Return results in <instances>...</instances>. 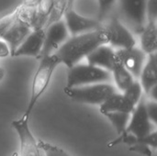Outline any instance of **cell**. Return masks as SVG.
Wrapping results in <instances>:
<instances>
[{
	"mask_svg": "<svg viewBox=\"0 0 157 156\" xmlns=\"http://www.w3.org/2000/svg\"><path fill=\"white\" fill-rule=\"evenodd\" d=\"M29 118L21 117L11 122L12 127L17 133L20 142L19 156H45L38 144V141L31 133L29 126Z\"/></svg>",
	"mask_w": 157,
	"mask_h": 156,
	"instance_id": "7",
	"label": "cell"
},
{
	"mask_svg": "<svg viewBox=\"0 0 157 156\" xmlns=\"http://www.w3.org/2000/svg\"><path fill=\"white\" fill-rule=\"evenodd\" d=\"M87 64L105 69L112 72L115 65L119 62L116 51L109 44H104L95 49L86 57Z\"/></svg>",
	"mask_w": 157,
	"mask_h": 156,
	"instance_id": "13",
	"label": "cell"
},
{
	"mask_svg": "<svg viewBox=\"0 0 157 156\" xmlns=\"http://www.w3.org/2000/svg\"><path fill=\"white\" fill-rule=\"evenodd\" d=\"M38 144L40 148L42 150L45 156H70L65 151H63L62 148L51 144L49 143L43 142L41 140L38 141Z\"/></svg>",
	"mask_w": 157,
	"mask_h": 156,
	"instance_id": "23",
	"label": "cell"
},
{
	"mask_svg": "<svg viewBox=\"0 0 157 156\" xmlns=\"http://www.w3.org/2000/svg\"><path fill=\"white\" fill-rule=\"evenodd\" d=\"M146 21H157V0L147 1Z\"/></svg>",
	"mask_w": 157,
	"mask_h": 156,
	"instance_id": "26",
	"label": "cell"
},
{
	"mask_svg": "<svg viewBox=\"0 0 157 156\" xmlns=\"http://www.w3.org/2000/svg\"><path fill=\"white\" fill-rule=\"evenodd\" d=\"M4 76H5V70L2 67H0V82L4 78Z\"/></svg>",
	"mask_w": 157,
	"mask_h": 156,
	"instance_id": "30",
	"label": "cell"
},
{
	"mask_svg": "<svg viewBox=\"0 0 157 156\" xmlns=\"http://www.w3.org/2000/svg\"><path fill=\"white\" fill-rule=\"evenodd\" d=\"M98 17L97 19L103 23L112 15V10L117 5V0H97Z\"/></svg>",
	"mask_w": 157,
	"mask_h": 156,
	"instance_id": "22",
	"label": "cell"
},
{
	"mask_svg": "<svg viewBox=\"0 0 157 156\" xmlns=\"http://www.w3.org/2000/svg\"><path fill=\"white\" fill-rule=\"evenodd\" d=\"M109 44V38L103 26L101 29L83 34L70 36L54 52L61 63L69 68L79 63L98 47Z\"/></svg>",
	"mask_w": 157,
	"mask_h": 156,
	"instance_id": "1",
	"label": "cell"
},
{
	"mask_svg": "<svg viewBox=\"0 0 157 156\" xmlns=\"http://www.w3.org/2000/svg\"><path fill=\"white\" fill-rule=\"evenodd\" d=\"M148 0H117L120 19H124L133 31L140 34L146 24V4Z\"/></svg>",
	"mask_w": 157,
	"mask_h": 156,
	"instance_id": "6",
	"label": "cell"
},
{
	"mask_svg": "<svg viewBox=\"0 0 157 156\" xmlns=\"http://www.w3.org/2000/svg\"><path fill=\"white\" fill-rule=\"evenodd\" d=\"M129 151L131 152H135L145 156H153V151L152 148L147 146L146 144L141 143H136L135 144L129 146Z\"/></svg>",
	"mask_w": 157,
	"mask_h": 156,
	"instance_id": "27",
	"label": "cell"
},
{
	"mask_svg": "<svg viewBox=\"0 0 157 156\" xmlns=\"http://www.w3.org/2000/svg\"><path fill=\"white\" fill-rule=\"evenodd\" d=\"M122 95L125 99L135 108L144 97V90L139 80L135 79L132 84L124 92H122Z\"/></svg>",
	"mask_w": 157,
	"mask_h": 156,
	"instance_id": "20",
	"label": "cell"
},
{
	"mask_svg": "<svg viewBox=\"0 0 157 156\" xmlns=\"http://www.w3.org/2000/svg\"><path fill=\"white\" fill-rule=\"evenodd\" d=\"M137 143H141L144 144H146L150 148L156 149L157 147V131H154L143 138L137 139Z\"/></svg>",
	"mask_w": 157,
	"mask_h": 156,
	"instance_id": "28",
	"label": "cell"
},
{
	"mask_svg": "<svg viewBox=\"0 0 157 156\" xmlns=\"http://www.w3.org/2000/svg\"><path fill=\"white\" fill-rule=\"evenodd\" d=\"M145 97H143L141 101L133 108L131 113V119L127 126L126 131L132 134L137 139L143 138L156 131L155 125L149 119L145 109Z\"/></svg>",
	"mask_w": 157,
	"mask_h": 156,
	"instance_id": "8",
	"label": "cell"
},
{
	"mask_svg": "<svg viewBox=\"0 0 157 156\" xmlns=\"http://www.w3.org/2000/svg\"><path fill=\"white\" fill-rule=\"evenodd\" d=\"M60 61L57 56L53 53L52 55L43 57L40 59L39 67L34 74L32 88H31V97L28 105L26 111L23 114V117L29 118L31 111L34 108V106L38 102L39 98L42 96V94L47 89L52 75L55 70V68L60 64Z\"/></svg>",
	"mask_w": 157,
	"mask_h": 156,
	"instance_id": "2",
	"label": "cell"
},
{
	"mask_svg": "<svg viewBox=\"0 0 157 156\" xmlns=\"http://www.w3.org/2000/svg\"><path fill=\"white\" fill-rule=\"evenodd\" d=\"M63 20L66 26V29L70 36H75L86 32L97 30L102 28L103 24L97 18H91L85 17L75 10V8L66 9Z\"/></svg>",
	"mask_w": 157,
	"mask_h": 156,
	"instance_id": "10",
	"label": "cell"
},
{
	"mask_svg": "<svg viewBox=\"0 0 157 156\" xmlns=\"http://www.w3.org/2000/svg\"><path fill=\"white\" fill-rule=\"evenodd\" d=\"M10 156H19V155H18V153H13V154H12Z\"/></svg>",
	"mask_w": 157,
	"mask_h": 156,
	"instance_id": "31",
	"label": "cell"
},
{
	"mask_svg": "<svg viewBox=\"0 0 157 156\" xmlns=\"http://www.w3.org/2000/svg\"><path fill=\"white\" fill-rule=\"evenodd\" d=\"M44 29L32 30L16 50L12 57L29 56L40 59L44 42Z\"/></svg>",
	"mask_w": 157,
	"mask_h": 156,
	"instance_id": "14",
	"label": "cell"
},
{
	"mask_svg": "<svg viewBox=\"0 0 157 156\" xmlns=\"http://www.w3.org/2000/svg\"><path fill=\"white\" fill-rule=\"evenodd\" d=\"M134 107H132L124 97L122 93L116 92L109 96L99 107L102 114L109 112H127L132 113Z\"/></svg>",
	"mask_w": 157,
	"mask_h": 156,
	"instance_id": "17",
	"label": "cell"
},
{
	"mask_svg": "<svg viewBox=\"0 0 157 156\" xmlns=\"http://www.w3.org/2000/svg\"><path fill=\"white\" fill-rule=\"evenodd\" d=\"M44 42L40 59L53 54L70 37L63 19L55 21L44 29Z\"/></svg>",
	"mask_w": 157,
	"mask_h": 156,
	"instance_id": "9",
	"label": "cell"
},
{
	"mask_svg": "<svg viewBox=\"0 0 157 156\" xmlns=\"http://www.w3.org/2000/svg\"><path fill=\"white\" fill-rule=\"evenodd\" d=\"M109 38V45L114 50L130 49L136 46V39L130 28L118 16L111 15L103 23Z\"/></svg>",
	"mask_w": 157,
	"mask_h": 156,
	"instance_id": "5",
	"label": "cell"
},
{
	"mask_svg": "<svg viewBox=\"0 0 157 156\" xmlns=\"http://www.w3.org/2000/svg\"><path fill=\"white\" fill-rule=\"evenodd\" d=\"M111 81V72L89 65L87 63H77L68 70L66 87H77L100 83H110Z\"/></svg>",
	"mask_w": 157,
	"mask_h": 156,
	"instance_id": "3",
	"label": "cell"
},
{
	"mask_svg": "<svg viewBox=\"0 0 157 156\" xmlns=\"http://www.w3.org/2000/svg\"><path fill=\"white\" fill-rule=\"evenodd\" d=\"M65 95L71 99L91 105H101L109 96L118 92L111 83H100L77 87H64Z\"/></svg>",
	"mask_w": 157,
	"mask_h": 156,
	"instance_id": "4",
	"label": "cell"
},
{
	"mask_svg": "<svg viewBox=\"0 0 157 156\" xmlns=\"http://www.w3.org/2000/svg\"><path fill=\"white\" fill-rule=\"evenodd\" d=\"M140 84L144 93L147 96L150 90L157 86V57L156 53L147 55L145 64L140 74Z\"/></svg>",
	"mask_w": 157,
	"mask_h": 156,
	"instance_id": "15",
	"label": "cell"
},
{
	"mask_svg": "<svg viewBox=\"0 0 157 156\" xmlns=\"http://www.w3.org/2000/svg\"><path fill=\"white\" fill-rule=\"evenodd\" d=\"M10 55V51L7 46V44L0 39V58H5Z\"/></svg>",
	"mask_w": 157,
	"mask_h": 156,
	"instance_id": "29",
	"label": "cell"
},
{
	"mask_svg": "<svg viewBox=\"0 0 157 156\" xmlns=\"http://www.w3.org/2000/svg\"><path fill=\"white\" fill-rule=\"evenodd\" d=\"M111 74L112 80L115 82L116 85L115 87L121 93L124 92L135 80L134 77L131 74V73L127 69H125V67L120 63V61L115 65Z\"/></svg>",
	"mask_w": 157,
	"mask_h": 156,
	"instance_id": "18",
	"label": "cell"
},
{
	"mask_svg": "<svg viewBox=\"0 0 157 156\" xmlns=\"http://www.w3.org/2000/svg\"><path fill=\"white\" fill-rule=\"evenodd\" d=\"M157 21H146L140 33V49L146 54L156 53L157 51Z\"/></svg>",
	"mask_w": 157,
	"mask_h": 156,
	"instance_id": "16",
	"label": "cell"
},
{
	"mask_svg": "<svg viewBox=\"0 0 157 156\" xmlns=\"http://www.w3.org/2000/svg\"><path fill=\"white\" fill-rule=\"evenodd\" d=\"M31 31L32 29L28 23L17 18V17H16L14 22L1 38L7 44L10 51V56H13L16 50L19 47V45L24 41V40Z\"/></svg>",
	"mask_w": 157,
	"mask_h": 156,
	"instance_id": "12",
	"label": "cell"
},
{
	"mask_svg": "<svg viewBox=\"0 0 157 156\" xmlns=\"http://www.w3.org/2000/svg\"><path fill=\"white\" fill-rule=\"evenodd\" d=\"M75 0H55V4L53 6V9L51 13V16L49 17L47 26L50 24L63 19V14L66 9L73 8L75 5Z\"/></svg>",
	"mask_w": 157,
	"mask_h": 156,
	"instance_id": "21",
	"label": "cell"
},
{
	"mask_svg": "<svg viewBox=\"0 0 157 156\" xmlns=\"http://www.w3.org/2000/svg\"><path fill=\"white\" fill-rule=\"evenodd\" d=\"M103 115L107 117L109 120L112 123L119 135L126 131L131 119V113L127 112H109L104 113Z\"/></svg>",
	"mask_w": 157,
	"mask_h": 156,
	"instance_id": "19",
	"label": "cell"
},
{
	"mask_svg": "<svg viewBox=\"0 0 157 156\" xmlns=\"http://www.w3.org/2000/svg\"><path fill=\"white\" fill-rule=\"evenodd\" d=\"M17 13V9L16 7L9 13L6 14L5 16L0 17V39L6 33V31L8 29V28L11 26V24L14 22V20L16 19Z\"/></svg>",
	"mask_w": 157,
	"mask_h": 156,
	"instance_id": "24",
	"label": "cell"
},
{
	"mask_svg": "<svg viewBox=\"0 0 157 156\" xmlns=\"http://www.w3.org/2000/svg\"><path fill=\"white\" fill-rule=\"evenodd\" d=\"M115 51L120 63L125 67V69L131 73L134 79L139 78L145 64L147 55L137 46L130 49H120Z\"/></svg>",
	"mask_w": 157,
	"mask_h": 156,
	"instance_id": "11",
	"label": "cell"
},
{
	"mask_svg": "<svg viewBox=\"0 0 157 156\" xmlns=\"http://www.w3.org/2000/svg\"><path fill=\"white\" fill-rule=\"evenodd\" d=\"M145 109L150 120L155 124H157V102L149 99L145 100Z\"/></svg>",
	"mask_w": 157,
	"mask_h": 156,
	"instance_id": "25",
	"label": "cell"
}]
</instances>
